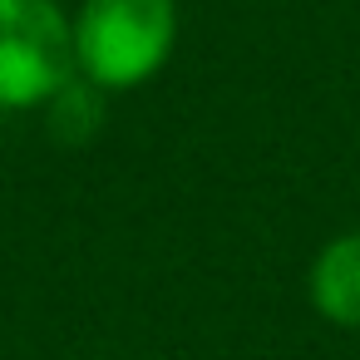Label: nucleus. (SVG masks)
<instances>
[{
  "label": "nucleus",
  "mask_w": 360,
  "mask_h": 360,
  "mask_svg": "<svg viewBox=\"0 0 360 360\" xmlns=\"http://www.w3.org/2000/svg\"><path fill=\"white\" fill-rule=\"evenodd\" d=\"M311 311L335 330H360V227L335 232L306 271Z\"/></svg>",
  "instance_id": "nucleus-3"
},
{
  "label": "nucleus",
  "mask_w": 360,
  "mask_h": 360,
  "mask_svg": "<svg viewBox=\"0 0 360 360\" xmlns=\"http://www.w3.org/2000/svg\"><path fill=\"white\" fill-rule=\"evenodd\" d=\"M75 75V20L60 0H0V109L55 104Z\"/></svg>",
  "instance_id": "nucleus-2"
},
{
  "label": "nucleus",
  "mask_w": 360,
  "mask_h": 360,
  "mask_svg": "<svg viewBox=\"0 0 360 360\" xmlns=\"http://www.w3.org/2000/svg\"><path fill=\"white\" fill-rule=\"evenodd\" d=\"M178 45V0H79L75 65L99 94L148 84Z\"/></svg>",
  "instance_id": "nucleus-1"
}]
</instances>
